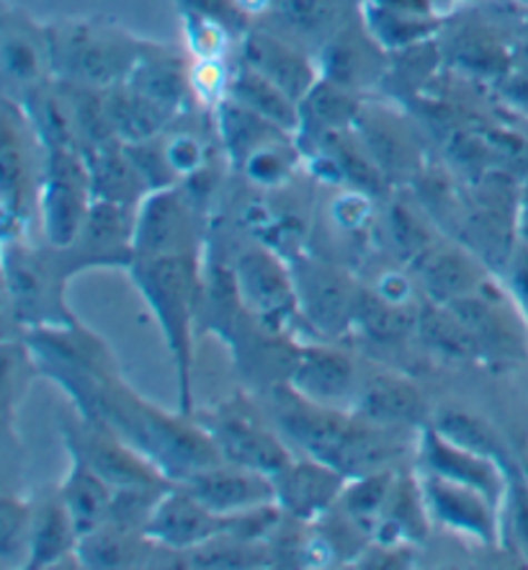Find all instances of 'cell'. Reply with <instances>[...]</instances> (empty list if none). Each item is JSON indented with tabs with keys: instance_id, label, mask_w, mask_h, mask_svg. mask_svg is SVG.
I'll return each mask as SVG.
<instances>
[{
	"instance_id": "5",
	"label": "cell",
	"mask_w": 528,
	"mask_h": 570,
	"mask_svg": "<svg viewBox=\"0 0 528 570\" xmlns=\"http://www.w3.org/2000/svg\"><path fill=\"white\" fill-rule=\"evenodd\" d=\"M93 191L88 163L80 148L44 150V178L39 191V215L50 248H70L83 230Z\"/></svg>"
},
{
	"instance_id": "35",
	"label": "cell",
	"mask_w": 528,
	"mask_h": 570,
	"mask_svg": "<svg viewBox=\"0 0 528 570\" xmlns=\"http://www.w3.org/2000/svg\"><path fill=\"white\" fill-rule=\"evenodd\" d=\"M361 101L356 99L351 88L336 83V80L320 78L310 94L299 104L302 111V129L299 135H310L312 140L332 129H348L353 125ZM297 135V137H299Z\"/></svg>"
},
{
	"instance_id": "41",
	"label": "cell",
	"mask_w": 528,
	"mask_h": 570,
	"mask_svg": "<svg viewBox=\"0 0 528 570\" xmlns=\"http://www.w3.org/2000/svg\"><path fill=\"white\" fill-rule=\"evenodd\" d=\"M276 21L302 37L330 31L338 19V0H271L268 3Z\"/></svg>"
},
{
	"instance_id": "30",
	"label": "cell",
	"mask_w": 528,
	"mask_h": 570,
	"mask_svg": "<svg viewBox=\"0 0 528 570\" xmlns=\"http://www.w3.org/2000/svg\"><path fill=\"white\" fill-rule=\"evenodd\" d=\"M70 458L72 468L60 488V499L68 507L78 534L83 537L106 524L113 488L83 458H78V454H70Z\"/></svg>"
},
{
	"instance_id": "39",
	"label": "cell",
	"mask_w": 528,
	"mask_h": 570,
	"mask_svg": "<svg viewBox=\"0 0 528 570\" xmlns=\"http://www.w3.org/2000/svg\"><path fill=\"white\" fill-rule=\"evenodd\" d=\"M395 478H397V468L369 472V475H361V478H351L348 480L343 495H340L338 507L343 509L348 517L359 521V524L373 537V529H377L381 514H385L389 495H392Z\"/></svg>"
},
{
	"instance_id": "23",
	"label": "cell",
	"mask_w": 528,
	"mask_h": 570,
	"mask_svg": "<svg viewBox=\"0 0 528 570\" xmlns=\"http://www.w3.org/2000/svg\"><path fill=\"white\" fill-rule=\"evenodd\" d=\"M88 176H91L93 199L113 202V205L140 207V202L150 194L142 170L137 168L135 158L129 156L127 145L121 140L99 145L86 150Z\"/></svg>"
},
{
	"instance_id": "26",
	"label": "cell",
	"mask_w": 528,
	"mask_h": 570,
	"mask_svg": "<svg viewBox=\"0 0 528 570\" xmlns=\"http://www.w3.org/2000/svg\"><path fill=\"white\" fill-rule=\"evenodd\" d=\"M227 96L240 101L242 106H248L250 111L261 114L263 119L273 121L276 127H281L283 132H289L291 137H297L299 129H302V111H299V104L246 62L235 65L232 68Z\"/></svg>"
},
{
	"instance_id": "47",
	"label": "cell",
	"mask_w": 528,
	"mask_h": 570,
	"mask_svg": "<svg viewBox=\"0 0 528 570\" xmlns=\"http://www.w3.org/2000/svg\"><path fill=\"white\" fill-rule=\"evenodd\" d=\"M389 11H402V13H418V16H436L434 13V0H371Z\"/></svg>"
},
{
	"instance_id": "24",
	"label": "cell",
	"mask_w": 528,
	"mask_h": 570,
	"mask_svg": "<svg viewBox=\"0 0 528 570\" xmlns=\"http://www.w3.org/2000/svg\"><path fill=\"white\" fill-rule=\"evenodd\" d=\"M124 83L176 117L191 94V70H186L178 55L162 50L158 45L142 42L140 57Z\"/></svg>"
},
{
	"instance_id": "45",
	"label": "cell",
	"mask_w": 528,
	"mask_h": 570,
	"mask_svg": "<svg viewBox=\"0 0 528 570\" xmlns=\"http://www.w3.org/2000/svg\"><path fill=\"white\" fill-rule=\"evenodd\" d=\"M183 29H186V39H189L191 52L197 55V60L222 57L225 47L235 42L222 27H217V23H211L193 13H183Z\"/></svg>"
},
{
	"instance_id": "44",
	"label": "cell",
	"mask_w": 528,
	"mask_h": 570,
	"mask_svg": "<svg viewBox=\"0 0 528 570\" xmlns=\"http://www.w3.org/2000/svg\"><path fill=\"white\" fill-rule=\"evenodd\" d=\"M160 142H162V150H166L170 168L176 170L178 181L209 166L207 145L201 142L193 132H168V135L162 132Z\"/></svg>"
},
{
	"instance_id": "42",
	"label": "cell",
	"mask_w": 528,
	"mask_h": 570,
	"mask_svg": "<svg viewBox=\"0 0 528 570\" xmlns=\"http://www.w3.org/2000/svg\"><path fill=\"white\" fill-rule=\"evenodd\" d=\"M31 519H34V507H29V503L6 499L0 507V558H3V566H13V560L21 556L29 560Z\"/></svg>"
},
{
	"instance_id": "36",
	"label": "cell",
	"mask_w": 528,
	"mask_h": 570,
	"mask_svg": "<svg viewBox=\"0 0 528 570\" xmlns=\"http://www.w3.org/2000/svg\"><path fill=\"white\" fill-rule=\"evenodd\" d=\"M361 16L363 31H369L373 42L387 52H400L408 50L412 45L428 42V39H434L436 31L441 29L436 16L389 11V8H381L377 3H371V0H363Z\"/></svg>"
},
{
	"instance_id": "19",
	"label": "cell",
	"mask_w": 528,
	"mask_h": 570,
	"mask_svg": "<svg viewBox=\"0 0 528 570\" xmlns=\"http://www.w3.org/2000/svg\"><path fill=\"white\" fill-rule=\"evenodd\" d=\"M181 485L222 517L276 503V485L271 475L232 465V462H219V465L191 472Z\"/></svg>"
},
{
	"instance_id": "37",
	"label": "cell",
	"mask_w": 528,
	"mask_h": 570,
	"mask_svg": "<svg viewBox=\"0 0 528 570\" xmlns=\"http://www.w3.org/2000/svg\"><path fill=\"white\" fill-rule=\"evenodd\" d=\"M418 338L428 352L451 362H469L482 356L477 341L465 323L459 321L449 305L428 303L418 313Z\"/></svg>"
},
{
	"instance_id": "50",
	"label": "cell",
	"mask_w": 528,
	"mask_h": 570,
	"mask_svg": "<svg viewBox=\"0 0 528 570\" xmlns=\"http://www.w3.org/2000/svg\"><path fill=\"white\" fill-rule=\"evenodd\" d=\"M524 470H526V478H528V460L524 462Z\"/></svg>"
},
{
	"instance_id": "14",
	"label": "cell",
	"mask_w": 528,
	"mask_h": 570,
	"mask_svg": "<svg viewBox=\"0 0 528 570\" xmlns=\"http://www.w3.org/2000/svg\"><path fill=\"white\" fill-rule=\"evenodd\" d=\"M225 524L227 517L211 511L191 491L176 483L160 495L156 511L145 524V537H150L162 548L191 552L225 534Z\"/></svg>"
},
{
	"instance_id": "43",
	"label": "cell",
	"mask_w": 528,
	"mask_h": 570,
	"mask_svg": "<svg viewBox=\"0 0 528 570\" xmlns=\"http://www.w3.org/2000/svg\"><path fill=\"white\" fill-rule=\"evenodd\" d=\"M178 6H181V13L201 16V19L222 27L235 42H242V37L250 31V13L240 0H178Z\"/></svg>"
},
{
	"instance_id": "3",
	"label": "cell",
	"mask_w": 528,
	"mask_h": 570,
	"mask_svg": "<svg viewBox=\"0 0 528 570\" xmlns=\"http://www.w3.org/2000/svg\"><path fill=\"white\" fill-rule=\"evenodd\" d=\"M44 31L54 78L99 91L124 83L142 50L124 29L103 21H60Z\"/></svg>"
},
{
	"instance_id": "49",
	"label": "cell",
	"mask_w": 528,
	"mask_h": 570,
	"mask_svg": "<svg viewBox=\"0 0 528 570\" xmlns=\"http://www.w3.org/2000/svg\"><path fill=\"white\" fill-rule=\"evenodd\" d=\"M518 227H521V235L528 240V194H524L521 202H518Z\"/></svg>"
},
{
	"instance_id": "48",
	"label": "cell",
	"mask_w": 528,
	"mask_h": 570,
	"mask_svg": "<svg viewBox=\"0 0 528 570\" xmlns=\"http://www.w3.org/2000/svg\"><path fill=\"white\" fill-rule=\"evenodd\" d=\"M514 287L518 295L528 299V248L521 250L514 264Z\"/></svg>"
},
{
	"instance_id": "20",
	"label": "cell",
	"mask_w": 528,
	"mask_h": 570,
	"mask_svg": "<svg viewBox=\"0 0 528 570\" xmlns=\"http://www.w3.org/2000/svg\"><path fill=\"white\" fill-rule=\"evenodd\" d=\"M240 55L242 62L279 86L297 104H302L305 96L322 78L320 65H315L310 55L271 31L250 29L240 42Z\"/></svg>"
},
{
	"instance_id": "22",
	"label": "cell",
	"mask_w": 528,
	"mask_h": 570,
	"mask_svg": "<svg viewBox=\"0 0 528 570\" xmlns=\"http://www.w3.org/2000/svg\"><path fill=\"white\" fill-rule=\"evenodd\" d=\"M412 268H416L422 292L430 303L438 305H449L469 295L487 279L482 258L475 250L449 246V243H436Z\"/></svg>"
},
{
	"instance_id": "12",
	"label": "cell",
	"mask_w": 528,
	"mask_h": 570,
	"mask_svg": "<svg viewBox=\"0 0 528 570\" xmlns=\"http://www.w3.org/2000/svg\"><path fill=\"white\" fill-rule=\"evenodd\" d=\"M351 129L389 184H412L422 168V150L412 125L381 104H361Z\"/></svg>"
},
{
	"instance_id": "29",
	"label": "cell",
	"mask_w": 528,
	"mask_h": 570,
	"mask_svg": "<svg viewBox=\"0 0 528 570\" xmlns=\"http://www.w3.org/2000/svg\"><path fill=\"white\" fill-rule=\"evenodd\" d=\"M381 47L369 37L353 35V31H338L328 39L325 45L322 57H320V76L328 80H336V83L351 88L367 86L373 78L379 76V70L385 65H377V55Z\"/></svg>"
},
{
	"instance_id": "28",
	"label": "cell",
	"mask_w": 528,
	"mask_h": 570,
	"mask_svg": "<svg viewBox=\"0 0 528 570\" xmlns=\"http://www.w3.org/2000/svg\"><path fill=\"white\" fill-rule=\"evenodd\" d=\"M215 119L227 156H230V160L238 168L253 156L256 150H261L276 140H283V137H291L289 132H283L281 127H276L273 121L263 119L261 114L250 111L248 106L230 99V96L215 106Z\"/></svg>"
},
{
	"instance_id": "6",
	"label": "cell",
	"mask_w": 528,
	"mask_h": 570,
	"mask_svg": "<svg viewBox=\"0 0 528 570\" xmlns=\"http://www.w3.org/2000/svg\"><path fill=\"white\" fill-rule=\"evenodd\" d=\"M297 307L320 341H336L351 331L356 287L351 274L336 261L297 254L289 258Z\"/></svg>"
},
{
	"instance_id": "10",
	"label": "cell",
	"mask_w": 528,
	"mask_h": 570,
	"mask_svg": "<svg viewBox=\"0 0 528 570\" xmlns=\"http://www.w3.org/2000/svg\"><path fill=\"white\" fill-rule=\"evenodd\" d=\"M235 282L242 307L268 328L287 333L299 315L291 268L271 248H253L235 261Z\"/></svg>"
},
{
	"instance_id": "11",
	"label": "cell",
	"mask_w": 528,
	"mask_h": 570,
	"mask_svg": "<svg viewBox=\"0 0 528 570\" xmlns=\"http://www.w3.org/2000/svg\"><path fill=\"white\" fill-rule=\"evenodd\" d=\"M183 189L150 191L137 207L135 219V258L199 254L197 217Z\"/></svg>"
},
{
	"instance_id": "25",
	"label": "cell",
	"mask_w": 528,
	"mask_h": 570,
	"mask_svg": "<svg viewBox=\"0 0 528 570\" xmlns=\"http://www.w3.org/2000/svg\"><path fill=\"white\" fill-rule=\"evenodd\" d=\"M420 307L412 303H395L377 289L356 292L351 331L359 333L371 344L400 346L418 331Z\"/></svg>"
},
{
	"instance_id": "2",
	"label": "cell",
	"mask_w": 528,
	"mask_h": 570,
	"mask_svg": "<svg viewBox=\"0 0 528 570\" xmlns=\"http://www.w3.org/2000/svg\"><path fill=\"white\" fill-rule=\"evenodd\" d=\"M132 279L156 313L178 377V413L191 415V344L193 317L205 299V274L199 254L148 256L129 264Z\"/></svg>"
},
{
	"instance_id": "4",
	"label": "cell",
	"mask_w": 528,
	"mask_h": 570,
	"mask_svg": "<svg viewBox=\"0 0 528 570\" xmlns=\"http://www.w3.org/2000/svg\"><path fill=\"white\" fill-rule=\"evenodd\" d=\"M197 421L217 444L222 460L232 465L266 472L273 478L295 460L283 439L273 429H268L263 413L242 395L217 405L215 411L199 415Z\"/></svg>"
},
{
	"instance_id": "34",
	"label": "cell",
	"mask_w": 528,
	"mask_h": 570,
	"mask_svg": "<svg viewBox=\"0 0 528 570\" xmlns=\"http://www.w3.org/2000/svg\"><path fill=\"white\" fill-rule=\"evenodd\" d=\"M441 57L451 60V68L482 78H502L510 68L508 52L482 23H467V27L457 29L449 45H441Z\"/></svg>"
},
{
	"instance_id": "40",
	"label": "cell",
	"mask_w": 528,
	"mask_h": 570,
	"mask_svg": "<svg viewBox=\"0 0 528 570\" xmlns=\"http://www.w3.org/2000/svg\"><path fill=\"white\" fill-rule=\"evenodd\" d=\"M387 238L392 254L410 266H416L438 243L420 212L405 205V202H392L387 209Z\"/></svg>"
},
{
	"instance_id": "13",
	"label": "cell",
	"mask_w": 528,
	"mask_h": 570,
	"mask_svg": "<svg viewBox=\"0 0 528 570\" xmlns=\"http://www.w3.org/2000/svg\"><path fill=\"white\" fill-rule=\"evenodd\" d=\"M449 307L472 333L482 356H490V360L524 356L526 331L502 289L485 279L475 292L449 303Z\"/></svg>"
},
{
	"instance_id": "16",
	"label": "cell",
	"mask_w": 528,
	"mask_h": 570,
	"mask_svg": "<svg viewBox=\"0 0 528 570\" xmlns=\"http://www.w3.org/2000/svg\"><path fill=\"white\" fill-rule=\"evenodd\" d=\"M420 488L436 524L477 537L485 544L498 540V507L485 493L426 470H420Z\"/></svg>"
},
{
	"instance_id": "8",
	"label": "cell",
	"mask_w": 528,
	"mask_h": 570,
	"mask_svg": "<svg viewBox=\"0 0 528 570\" xmlns=\"http://www.w3.org/2000/svg\"><path fill=\"white\" fill-rule=\"evenodd\" d=\"M39 137L21 104L6 101L3 109V140H0V189H3V219L6 238H13L16 227L27 225V219L39 209L44 163L37 166L34 148Z\"/></svg>"
},
{
	"instance_id": "27",
	"label": "cell",
	"mask_w": 528,
	"mask_h": 570,
	"mask_svg": "<svg viewBox=\"0 0 528 570\" xmlns=\"http://www.w3.org/2000/svg\"><path fill=\"white\" fill-rule=\"evenodd\" d=\"M103 104L113 127V135L124 145L152 140V137L166 132L170 119H173V114L127 83L106 88Z\"/></svg>"
},
{
	"instance_id": "32",
	"label": "cell",
	"mask_w": 528,
	"mask_h": 570,
	"mask_svg": "<svg viewBox=\"0 0 528 570\" xmlns=\"http://www.w3.org/2000/svg\"><path fill=\"white\" fill-rule=\"evenodd\" d=\"M3 70L6 78L27 88V94L42 86L44 72L52 70L50 50H47V31L34 29L23 19H19V23L6 21Z\"/></svg>"
},
{
	"instance_id": "17",
	"label": "cell",
	"mask_w": 528,
	"mask_h": 570,
	"mask_svg": "<svg viewBox=\"0 0 528 570\" xmlns=\"http://www.w3.org/2000/svg\"><path fill=\"white\" fill-rule=\"evenodd\" d=\"M418 454L422 462V470L441 475L454 483L469 485L475 491L485 493L495 507H498L502 495H506V475L508 470L490 458L469 452L465 446L454 444L446 439L441 431L434 426H426L420 431L418 439Z\"/></svg>"
},
{
	"instance_id": "46",
	"label": "cell",
	"mask_w": 528,
	"mask_h": 570,
	"mask_svg": "<svg viewBox=\"0 0 528 570\" xmlns=\"http://www.w3.org/2000/svg\"><path fill=\"white\" fill-rule=\"evenodd\" d=\"M230 72L225 70L222 57H209V60H199L197 68L191 70V94H197L201 101L209 106H217L227 99V88H230Z\"/></svg>"
},
{
	"instance_id": "33",
	"label": "cell",
	"mask_w": 528,
	"mask_h": 570,
	"mask_svg": "<svg viewBox=\"0 0 528 570\" xmlns=\"http://www.w3.org/2000/svg\"><path fill=\"white\" fill-rule=\"evenodd\" d=\"M78 529L62 499H47L34 509L27 568H47L78 550Z\"/></svg>"
},
{
	"instance_id": "7",
	"label": "cell",
	"mask_w": 528,
	"mask_h": 570,
	"mask_svg": "<svg viewBox=\"0 0 528 570\" xmlns=\"http://www.w3.org/2000/svg\"><path fill=\"white\" fill-rule=\"evenodd\" d=\"M60 258H50L34 248H27L19 238V250L11 240H6V289L19 323L34 328H60L76 325L68 315L62 299V287L68 274L57 264Z\"/></svg>"
},
{
	"instance_id": "15",
	"label": "cell",
	"mask_w": 528,
	"mask_h": 570,
	"mask_svg": "<svg viewBox=\"0 0 528 570\" xmlns=\"http://www.w3.org/2000/svg\"><path fill=\"white\" fill-rule=\"evenodd\" d=\"M289 385L307 401L343 411H351L356 393H359L353 360L325 341L299 346Z\"/></svg>"
},
{
	"instance_id": "1",
	"label": "cell",
	"mask_w": 528,
	"mask_h": 570,
	"mask_svg": "<svg viewBox=\"0 0 528 570\" xmlns=\"http://www.w3.org/2000/svg\"><path fill=\"white\" fill-rule=\"evenodd\" d=\"M271 411L276 426L291 444L348 478L395 468L416 450V429L379 426L353 411L317 405L299 395L289 382L271 387Z\"/></svg>"
},
{
	"instance_id": "9",
	"label": "cell",
	"mask_w": 528,
	"mask_h": 570,
	"mask_svg": "<svg viewBox=\"0 0 528 570\" xmlns=\"http://www.w3.org/2000/svg\"><path fill=\"white\" fill-rule=\"evenodd\" d=\"M64 442L70 454L83 458L111 488H168L173 480L162 475L156 462L137 452L117 431L101 421L80 415L78 421L64 423Z\"/></svg>"
},
{
	"instance_id": "21",
	"label": "cell",
	"mask_w": 528,
	"mask_h": 570,
	"mask_svg": "<svg viewBox=\"0 0 528 570\" xmlns=\"http://www.w3.org/2000/svg\"><path fill=\"white\" fill-rule=\"evenodd\" d=\"M351 411L379 426L418 429L428 419V403L412 380L395 372L369 374L359 385Z\"/></svg>"
},
{
	"instance_id": "18",
	"label": "cell",
	"mask_w": 528,
	"mask_h": 570,
	"mask_svg": "<svg viewBox=\"0 0 528 570\" xmlns=\"http://www.w3.org/2000/svg\"><path fill=\"white\" fill-rule=\"evenodd\" d=\"M348 480L351 478L315 458L291 460L289 468L273 475L276 503L283 514L315 524L340 501Z\"/></svg>"
},
{
	"instance_id": "38",
	"label": "cell",
	"mask_w": 528,
	"mask_h": 570,
	"mask_svg": "<svg viewBox=\"0 0 528 570\" xmlns=\"http://www.w3.org/2000/svg\"><path fill=\"white\" fill-rule=\"evenodd\" d=\"M430 426L441 431L449 442L465 446L469 452L482 454V458L500 462L506 470L510 468L506 444H502L498 431H495L482 415L469 413L465 409H441L434 415Z\"/></svg>"
},
{
	"instance_id": "31",
	"label": "cell",
	"mask_w": 528,
	"mask_h": 570,
	"mask_svg": "<svg viewBox=\"0 0 528 570\" xmlns=\"http://www.w3.org/2000/svg\"><path fill=\"white\" fill-rule=\"evenodd\" d=\"M158 548L145 532L124 529L106 521L103 527L83 534L78 540V560L86 568H132L145 566L150 552Z\"/></svg>"
}]
</instances>
